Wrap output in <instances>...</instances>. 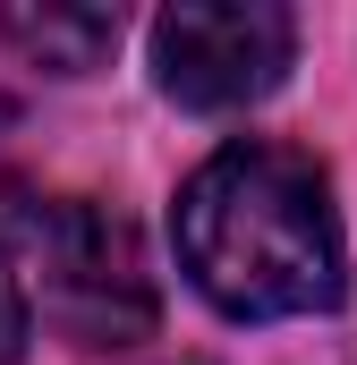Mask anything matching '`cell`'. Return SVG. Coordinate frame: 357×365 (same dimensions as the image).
<instances>
[{
  "label": "cell",
  "mask_w": 357,
  "mask_h": 365,
  "mask_svg": "<svg viewBox=\"0 0 357 365\" xmlns=\"http://www.w3.org/2000/svg\"><path fill=\"white\" fill-rule=\"evenodd\" d=\"M178 264L230 323L332 314L349 289L332 179L289 145H221L178 187Z\"/></svg>",
  "instance_id": "6da1fadb"
},
{
  "label": "cell",
  "mask_w": 357,
  "mask_h": 365,
  "mask_svg": "<svg viewBox=\"0 0 357 365\" xmlns=\"http://www.w3.org/2000/svg\"><path fill=\"white\" fill-rule=\"evenodd\" d=\"M17 238L34 255V297L43 323L77 349H136L162 323V297L145 272V247L119 212L86 195H34L17 212Z\"/></svg>",
  "instance_id": "7a4b0ae2"
},
{
  "label": "cell",
  "mask_w": 357,
  "mask_h": 365,
  "mask_svg": "<svg viewBox=\"0 0 357 365\" xmlns=\"http://www.w3.org/2000/svg\"><path fill=\"white\" fill-rule=\"evenodd\" d=\"M298 26L272 0H178L154 17V77L178 110H247L289 77Z\"/></svg>",
  "instance_id": "3957f363"
},
{
  "label": "cell",
  "mask_w": 357,
  "mask_h": 365,
  "mask_svg": "<svg viewBox=\"0 0 357 365\" xmlns=\"http://www.w3.org/2000/svg\"><path fill=\"white\" fill-rule=\"evenodd\" d=\"M0 34H9L17 60H34V68H51V77H86V68L111 60L119 17H111V9H9Z\"/></svg>",
  "instance_id": "277c9868"
},
{
  "label": "cell",
  "mask_w": 357,
  "mask_h": 365,
  "mask_svg": "<svg viewBox=\"0 0 357 365\" xmlns=\"http://www.w3.org/2000/svg\"><path fill=\"white\" fill-rule=\"evenodd\" d=\"M17 349H26V280H17L9 238H0V365H17Z\"/></svg>",
  "instance_id": "5b68a950"
}]
</instances>
